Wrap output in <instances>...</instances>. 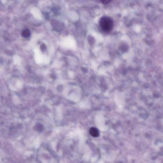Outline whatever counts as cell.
Segmentation results:
<instances>
[{
  "mask_svg": "<svg viewBox=\"0 0 163 163\" xmlns=\"http://www.w3.org/2000/svg\"><path fill=\"white\" fill-rule=\"evenodd\" d=\"M100 25L103 31L105 32H108L111 31L113 29L114 22L113 20L110 17L104 16L100 19Z\"/></svg>",
  "mask_w": 163,
  "mask_h": 163,
  "instance_id": "cell-1",
  "label": "cell"
},
{
  "mask_svg": "<svg viewBox=\"0 0 163 163\" xmlns=\"http://www.w3.org/2000/svg\"><path fill=\"white\" fill-rule=\"evenodd\" d=\"M90 132L91 136L94 137H97L99 135V132L97 129L95 127H91L90 129Z\"/></svg>",
  "mask_w": 163,
  "mask_h": 163,
  "instance_id": "cell-2",
  "label": "cell"
},
{
  "mask_svg": "<svg viewBox=\"0 0 163 163\" xmlns=\"http://www.w3.org/2000/svg\"><path fill=\"white\" fill-rule=\"evenodd\" d=\"M31 33L30 31L28 30H25L23 31L22 35L24 38H27L30 35Z\"/></svg>",
  "mask_w": 163,
  "mask_h": 163,
  "instance_id": "cell-3",
  "label": "cell"
},
{
  "mask_svg": "<svg viewBox=\"0 0 163 163\" xmlns=\"http://www.w3.org/2000/svg\"><path fill=\"white\" fill-rule=\"evenodd\" d=\"M101 2L102 3L104 4H107V3H108L110 2V1H101Z\"/></svg>",
  "mask_w": 163,
  "mask_h": 163,
  "instance_id": "cell-4",
  "label": "cell"
}]
</instances>
